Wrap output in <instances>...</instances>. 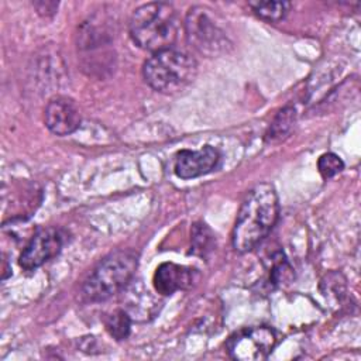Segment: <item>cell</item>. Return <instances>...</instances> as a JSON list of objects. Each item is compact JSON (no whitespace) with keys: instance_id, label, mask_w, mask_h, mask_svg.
Masks as SVG:
<instances>
[{"instance_id":"1","label":"cell","mask_w":361,"mask_h":361,"mask_svg":"<svg viewBox=\"0 0 361 361\" xmlns=\"http://www.w3.org/2000/svg\"><path fill=\"white\" fill-rule=\"evenodd\" d=\"M279 216V202L271 183L250 189L237 213L233 228V247L238 252L255 248L274 228Z\"/></svg>"},{"instance_id":"2","label":"cell","mask_w":361,"mask_h":361,"mask_svg":"<svg viewBox=\"0 0 361 361\" xmlns=\"http://www.w3.org/2000/svg\"><path fill=\"white\" fill-rule=\"evenodd\" d=\"M128 31L137 47L155 54L173 48L180 31V21L171 4L152 1L134 10Z\"/></svg>"},{"instance_id":"3","label":"cell","mask_w":361,"mask_h":361,"mask_svg":"<svg viewBox=\"0 0 361 361\" xmlns=\"http://www.w3.org/2000/svg\"><path fill=\"white\" fill-rule=\"evenodd\" d=\"M197 63L188 52L168 48L152 54L142 66L144 80L155 92L172 94L192 83Z\"/></svg>"},{"instance_id":"4","label":"cell","mask_w":361,"mask_h":361,"mask_svg":"<svg viewBox=\"0 0 361 361\" xmlns=\"http://www.w3.org/2000/svg\"><path fill=\"white\" fill-rule=\"evenodd\" d=\"M137 255L130 250L111 252L90 272L82 286V296L87 302H103L121 292L134 276Z\"/></svg>"},{"instance_id":"5","label":"cell","mask_w":361,"mask_h":361,"mask_svg":"<svg viewBox=\"0 0 361 361\" xmlns=\"http://www.w3.org/2000/svg\"><path fill=\"white\" fill-rule=\"evenodd\" d=\"M185 30L189 44L200 54L214 56L228 47L224 31L212 20L203 7H192L185 20Z\"/></svg>"},{"instance_id":"6","label":"cell","mask_w":361,"mask_h":361,"mask_svg":"<svg viewBox=\"0 0 361 361\" xmlns=\"http://www.w3.org/2000/svg\"><path fill=\"white\" fill-rule=\"evenodd\" d=\"M276 344V333L267 326L245 327L231 334L226 343L227 354L237 361L265 360Z\"/></svg>"},{"instance_id":"7","label":"cell","mask_w":361,"mask_h":361,"mask_svg":"<svg viewBox=\"0 0 361 361\" xmlns=\"http://www.w3.org/2000/svg\"><path fill=\"white\" fill-rule=\"evenodd\" d=\"M63 238L58 228L47 227L38 230L20 254L18 264L25 271H32L56 257L62 248Z\"/></svg>"},{"instance_id":"8","label":"cell","mask_w":361,"mask_h":361,"mask_svg":"<svg viewBox=\"0 0 361 361\" xmlns=\"http://www.w3.org/2000/svg\"><path fill=\"white\" fill-rule=\"evenodd\" d=\"M45 126L56 135H68L80 126V113L76 103L66 96L52 97L45 107Z\"/></svg>"},{"instance_id":"9","label":"cell","mask_w":361,"mask_h":361,"mask_svg":"<svg viewBox=\"0 0 361 361\" xmlns=\"http://www.w3.org/2000/svg\"><path fill=\"white\" fill-rule=\"evenodd\" d=\"M220 161L216 148L204 145L200 149H182L176 154L173 171L180 179H193L212 172Z\"/></svg>"},{"instance_id":"10","label":"cell","mask_w":361,"mask_h":361,"mask_svg":"<svg viewBox=\"0 0 361 361\" xmlns=\"http://www.w3.org/2000/svg\"><path fill=\"white\" fill-rule=\"evenodd\" d=\"M199 275L196 269L178 265L173 262L161 264L154 274L155 290L164 296L172 295L176 290H183L190 288Z\"/></svg>"},{"instance_id":"11","label":"cell","mask_w":361,"mask_h":361,"mask_svg":"<svg viewBox=\"0 0 361 361\" xmlns=\"http://www.w3.org/2000/svg\"><path fill=\"white\" fill-rule=\"evenodd\" d=\"M295 118H296L295 109L290 106L283 107L276 114L274 121L271 123V126L265 134V140L269 142H274V141H279V140L285 138L289 134V131L292 130V127L295 124Z\"/></svg>"},{"instance_id":"12","label":"cell","mask_w":361,"mask_h":361,"mask_svg":"<svg viewBox=\"0 0 361 361\" xmlns=\"http://www.w3.org/2000/svg\"><path fill=\"white\" fill-rule=\"evenodd\" d=\"M250 6L259 18L269 23L283 20L290 8V3L288 1H251Z\"/></svg>"},{"instance_id":"13","label":"cell","mask_w":361,"mask_h":361,"mask_svg":"<svg viewBox=\"0 0 361 361\" xmlns=\"http://www.w3.org/2000/svg\"><path fill=\"white\" fill-rule=\"evenodd\" d=\"M106 329L116 340H126L131 330V319L128 313L121 309L114 310L106 320Z\"/></svg>"},{"instance_id":"14","label":"cell","mask_w":361,"mask_h":361,"mask_svg":"<svg viewBox=\"0 0 361 361\" xmlns=\"http://www.w3.org/2000/svg\"><path fill=\"white\" fill-rule=\"evenodd\" d=\"M213 245V234L203 223H196L192 227V252L204 257Z\"/></svg>"},{"instance_id":"15","label":"cell","mask_w":361,"mask_h":361,"mask_svg":"<svg viewBox=\"0 0 361 361\" xmlns=\"http://www.w3.org/2000/svg\"><path fill=\"white\" fill-rule=\"evenodd\" d=\"M317 168H319L320 175L324 179H329V178H333L334 175H337L338 172H341L344 168V164L338 155H336L333 152H326L319 158Z\"/></svg>"},{"instance_id":"16","label":"cell","mask_w":361,"mask_h":361,"mask_svg":"<svg viewBox=\"0 0 361 361\" xmlns=\"http://www.w3.org/2000/svg\"><path fill=\"white\" fill-rule=\"evenodd\" d=\"M344 289H345V283L341 274L331 272L326 275L324 279L322 281V292L326 298L341 299V296L344 295Z\"/></svg>"},{"instance_id":"17","label":"cell","mask_w":361,"mask_h":361,"mask_svg":"<svg viewBox=\"0 0 361 361\" xmlns=\"http://www.w3.org/2000/svg\"><path fill=\"white\" fill-rule=\"evenodd\" d=\"M293 276L292 268L290 265L286 262V259H283L282 257L279 258V261H276L272 267L271 271V278L274 283H283L286 281H290Z\"/></svg>"}]
</instances>
